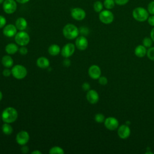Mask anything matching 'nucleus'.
Wrapping results in <instances>:
<instances>
[{"mask_svg":"<svg viewBox=\"0 0 154 154\" xmlns=\"http://www.w3.org/2000/svg\"><path fill=\"white\" fill-rule=\"evenodd\" d=\"M150 37L152 39L153 42H154V26L153 28L152 29L151 31H150Z\"/></svg>","mask_w":154,"mask_h":154,"instance_id":"nucleus-42","label":"nucleus"},{"mask_svg":"<svg viewBox=\"0 0 154 154\" xmlns=\"http://www.w3.org/2000/svg\"><path fill=\"white\" fill-rule=\"evenodd\" d=\"M146 48L143 45H138L134 50L135 55L138 58H143L147 54Z\"/></svg>","mask_w":154,"mask_h":154,"instance_id":"nucleus-19","label":"nucleus"},{"mask_svg":"<svg viewBox=\"0 0 154 154\" xmlns=\"http://www.w3.org/2000/svg\"><path fill=\"white\" fill-rule=\"evenodd\" d=\"M103 4L106 9L111 10L114 7L116 3L114 0H104Z\"/></svg>","mask_w":154,"mask_h":154,"instance_id":"nucleus-26","label":"nucleus"},{"mask_svg":"<svg viewBox=\"0 0 154 154\" xmlns=\"http://www.w3.org/2000/svg\"><path fill=\"white\" fill-rule=\"evenodd\" d=\"M79 32L81 33V34H87L88 31L87 28H86L85 27H82L79 29Z\"/></svg>","mask_w":154,"mask_h":154,"instance_id":"nucleus-39","label":"nucleus"},{"mask_svg":"<svg viewBox=\"0 0 154 154\" xmlns=\"http://www.w3.org/2000/svg\"><path fill=\"white\" fill-rule=\"evenodd\" d=\"M117 134L122 139H126L131 135V129L128 125H122L118 128Z\"/></svg>","mask_w":154,"mask_h":154,"instance_id":"nucleus-12","label":"nucleus"},{"mask_svg":"<svg viewBox=\"0 0 154 154\" xmlns=\"http://www.w3.org/2000/svg\"><path fill=\"white\" fill-rule=\"evenodd\" d=\"M147 22L148 23L152 26H154V15H151L149 16L147 19Z\"/></svg>","mask_w":154,"mask_h":154,"instance_id":"nucleus-37","label":"nucleus"},{"mask_svg":"<svg viewBox=\"0 0 154 154\" xmlns=\"http://www.w3.org/2000/svg\"><path fill=\"white\" fill-rule=\"evenodd\" d=\"M86 98L89 103L95 104L98 102L99 100V96L98 93L95 90H89L87 91Z\"/></svg>","mask_w":154,"mask_h":154,"instance_id":"nucleus-16","label":"nucleus"},{"mask_svg":"<svg viewBox=\"0 0 154 154\" xmlns=\"http://www.w3.org/2000/svg\"><path fill=\"white\" fill-rule=\"evenodd\" d=\"M79 33V29L78 27L72 24H66L63 29V34L65 38L69 40H73L78 37Z\"/></svg>","mask_w":154,"mask_h":154,"instance_id":"nucleus-2","label":"nucleus"},{"mask_svg":"<svg viewBox=\"0 0 154 154\" xmlns=\"http://www.w3.org/2000/svg\"><path fill=\"white\" fill-rule=\"evenodd\" d=\"M105 120V117L103 114L97 113L94 116V120L99 123H103Z\"/></svg>","mask_w":154,"mask_h":154,"instance_id":"nucleus-28","label":"nucleus"},{"mask_svg":"<svg viewBox=\"0 0 154 154\" xmlns=\"http://www.w3.org/2000/svg\"><path fill=\"white\" fill-rule=\"evenodd\" d=\"M28 25L26 20L22 17H20L15 21V26L19 31H24Z\"/></svg>","mask_w":154,"mask_h":154,"instance_id":"nucleus-17","label":"nucleus"},{"mask_svg":"<svg viewBox=\"0 0 154 154\" xmlns=\"http://www.w3.org/2000/svg\"><path fill=\"white\" fill-rule=\"evenodd\" d=\"M2 8L4 12L10 14L14 13L17 10V3L15 0H4L2 4Z\"/></svg>","mask_w":154,"mask_h":154,"instance_id":"nucleus-7","label":"nucleus"},{"mask_svg":"<svg viewBox=\"0 0 154 154\" xmlns=\"http://www.w3.org/2000/svg\"><path fill=\"white\" fill-rule=\"evenodd\" d=\"M6 19L4 16L0 15V29L4 28L6 25Z\"/></svg>","mask_w":154,"mask_h":154,"instance_id":"nucleus-32","label":"nucleus"},{"mask_svg":"<svg viewBox=\"0 0 154 154\" xmlns=\"http://www.w3.org/2000/svg\"><path fill=\"white\" fill-rule=\"evenodd\" d=\"M14 40L18 45L21 46H25L29 43L30 41V37L26 32L24 31H20L15 35Z\"/></svg>","mask_w":154,"mask_h":154,"instance_id":"nucleus-5","label":"nucleus"},{"mask_svg":"<svg viewBox=\"0 0 154 154\" xmlns=\"http://www.w3.org/2000/svg\"><path fill=\"white\" fill-rule=\"evenodd\" d=\"M17 2H18V3H19V4H26V3H27V2H28L30 0H15Z\"/></svg>","mask_w":154,"mask_h":154,"instance_id":"nucleus-41","label":"nucleus"},{"mask_svg":"<svg viewBox=\"0 0 154 154\" xmlns=\"http://www.w3.org/2000/svg\"><path fill=\"white\" fill-rule=\"evenodd\" d=\"M11 75L17 79H22L26 77L27 75V70L23 65L17 64L12 67Z\"/></svg>","mask_w":154,"mask_h":154,"instance_id":"nucleus-4","label":"nucleus"},{"mask_svg":"<svg viewBox=\"0 0 154 154\" xmlns=\"http://www.w3.org/2000/svg\"><path fill=\"white\" fill-rule=\"evenodd\" d=\"M49 153H50V154H55V153L63 154V153H64V150H63V149L62 147H61L60 146H54L49 149Z\"/></svg>","mask_w":154,"mask_h":154,"instance_id":"nucleus-24","label":"nucleus"},{"mask_svg":"<svg viewBox=\"0 0 154 154\" xmlns=\"http://www.w3.org/2000/svg\"><path fill=\"white\" fill-rule=\"evenodd\" d=\"M29 140V135L26 131H21L17 133L16 137V141L20 146L26 144Z\"/></svg>","mask_w":154,"mask_h":154,"instance_id":"nucleus-11","label":"nucleus"},{"mask_svg":"<svg viewBox=\"0 0 154 154\" xmlns=\"http://www.w3.org/2000/svg\"><path fill=\"white\" fill-rule=\"evenodd\" d=\"M75 45L72 43H68L64 45L61 49V55L64 58H69L71 57L75 51Z\"/></svg>","mask_w":154,"mask_h":154,"instance_id":"nucleus-8","label":"nucleus"},{"mask_svg":"<svg viewBox=\"0 0 154 154\" xmlns=\"http://www.w3.org/2000/svg\"><path fill=\"white\" fill-rule=\"evenodd\" d=\"M88 45V42L85 36H78L75 40V46L79 50H85Z\"/></svg>","mask_w":154,"mask_h":154,"instance_id":"nucleus-13","label":"nucleus"},{"mask_svg":"<svg viewBox=\"0 0 154 154\" xmlns=\"http://www.w3.org/2000/svg\"><path fill=\"white\" fill-rule=\"evenodd\" d=\"M99 83L102 85H105L108 83V79L105 76H100L98 79Z\"/></svg>","mask_w":154,"mask_h":154,"instance_id":"nucleus-31","label":"nucleus"},{"mask_svg":"<svg viewBox=\"0 0 154 154\" xmlns=\"http://www.w3.org/2000/svg\"><path fill=\"white\" fill-rule=\"evenodd\" d=\"M28 151H29V148H28V147L27 146H26V144L22 146L21 152L23 153H26L28 152Z\"/></svg>","mask_w":154,"mask_h":154,"instance_id":"nucleus-38","label":"nucleus"},{"mask_svg":"<svg viewBox=\"0 0 154 154\" xmlns=\"http://www.w3.org/2000/svg\"><path fill=\"white\" fill-rule=\"evenodd\" d=\"M146 55L149 59L154 61V47L149 48L147 51Z\"/></svg>","mask_w":154,"mask_h":154,"instance_id":"nucleus-29","label":"nucleus"},{"mask_svg":"<svg viewBox=\"0 0 154 154\" xmlns=\"http://www.w3.org/2000/svg\"><path fill=\"white\" fill-rule=\"evenodd\" d=\"M37 66L41 69H46L50 65L49 60L45 57H40L36 61Z\"/></svg>","mask_w":154,"mask_h":154,"instance_id":"nucleus-18","label":"nucleus"},{"mask_svg":"<svg viewBox=\"0 0 154 154\" xmlns=\"http://www.w3.org/2000/svg\"><path fill=\"white\" fill-rule=\"evenodd\" d=\"M82 88L84 91H87L90 90V85L89 83L88 82H84L82 85Z\"/></svg>","mask_w":154,"mask_h":154,"instance_id":"nucleus-36","label":"nucleus"},{"mask_svg":"<svg viewBox=\"0 0 154 154\" xmlns=\"http://www.w3.org/2000/svg\"><path fill=\"white\" fill-rule=\"evenodd\" d=\"M71 16L76 20H82L86 16V13L84 10L79 7L73 8L70 11Z\"/></svg>","mask_w":154,"mask_h":154,"instance_id":"nucleus-10","label":"nucleus"},{"mask_svg":"<svg viewBox=\"0 0 154 154\" xmlns=\"http://www.w3.org/2000/svg\"><path fill=\"white\" fill-rule=\"evenodd\" d=\"M132 14L133 18L135 20L140 22L147 20L149 16V13L147 10L142 7H138L135 8L132 11Z\"/></svg>","mask_w":154,"mask_h":154,"instance_id":"nucleus-3","label":"nucleus"},{"mask_svg":"<svg viewBox=\"0 0 154 154\" xmlns=\"http://www.w3.org/2000/svg\"><path fill=\"white\" fill-rule=\"evenodd\" d=\"M63 64L66 67H69L70 65V60H69L67 58H66L63 61Z\"/></svg>","mask_w":154,"mask_h":154,"instance_id":"nucleus-40","label":"nucleus"},{"mask_svg":"<svg viewBox=\"0 0 154 154\" xmlns=\"http://www.w3.org/2000/svg\"><path fill=\"white\" fill-rule=\"evenodd\" d=\"M17 28L15 25L8 24L3 28V34L7 37H12L15 36L17 33Z\"/></svg>","mask_w":154,"mask_h":154,"instance_id":"nucleus-15","label":"nucleus"},{"mask_svg":"<svg viewBox=\"0 0 154 154\" xmlns=\"http://www.w3.org/2000/svg\"><path fill=\"white\" fill-rule=\"evenodd\" d=\"M1 117L4 123H13L18 117L17 111L13 107L8 106L3 110L1 114Z\"/></svg>","mask_w":154,"mask_h":154,"instance_id":"nucleus-1","label":"nucleus"},{"mask_svg":"<svg viewBox=\"0 0 154 154\" xmlns=\"http://www.w3.org/2000/svg\"><path fill=\"white\" fill-rule=\"evenodd\" d=\"M13 131V127L10 125V123H4L2 126V132L7 135H10L12 134Z\"/></svg>","mask_w":154,"mask_h":154,"instance_id":"nucleus-23","label":"nucleus"},{"mask_svg":"<svg viewBox=\"0 0 154 154\" xmlns=\"http://www.w3.org/2000/svg\"><path fill=\"white\" fill-rule=\"evenodd\" d=\"M1 62H2V65L6 68L11 67L13 65V63H14L13 59L11 58V56L8 55H4L2 58Z\"/></svg>","mask_w":154,"mask_h":154,"instance_id":"nucleus-21","label":"nucleus"},{"mask_svg":"<svg viewBox=\"0 0 154 154\" xmlns=\"http://www.w3.org/2000/svg\"><path fill=\"white\" fill-rule=\"evenodd\" d=\"M153 40L151 38V37H144L143 40V45L146 48H149L152 47V45L153 44Z\"/></svg>","mask_w":154,"mask_h":154,"instance_id":"nucleus-27","label":"nucleus"},{"mask_svg":"<svg viewBox=\"0 0 154 154\" xmlns=\"http://www.w3.org/2000/svg\"><path fill=\"white\" fill-rule=\"evenodd\" d=\"M116 4L119 5H124L128 4L129 0H114Z\"/></svg>","mask_w":154,"mask_h":154,"instance_id":"nucleus-35","label":"nucleus"},{"mask_svg":"<svg viewBox=\"0 0 154 154\" xmlns=\"http://www.w3.org/2000/svg\"><path fill=\"white\" fill-rule=\"evenodd\" d=\"M105 127L109 131H114L119 128V122L118 120L114 117H108L104 121Z\"/></svg>","mask_w":154,"mask_h":154,"instance_id":"nucleus-9","label":"nucleus"},{"mask_svg":"<svg viewBox=\"0 0 154 154\" xmlns=\"http://www.w3.org/2000/svg\"><path fill=\"white\" fill-rule=\"evenodd\" d=\"M103 4L100 1H96L93 4V9L96 13H100L103 10Z\"/></svg>","mask_w":154,"mask_h":154,"instance_id":"nucleus-25","label":"nucleus"},{"mask_svg":"<svg viewBox=\"0 0 154 154\" xmlns=\"http://www.w3.org/2000/svg\"><path fill=\"white\" fill-rule=\"evenodd\" d=\"M88 73L91 79H98L101 76V69L97 65L93 64L88 68Z\"/></svg>","mask_w":154,"mask_h":154,"instance_id":"nucleus-14","label":"nucleus"},{"mask_svg":"<svg viewBox=\"0 0 154 154\" xmlns=\"http://www.w3.org/2000/svg\"><path fill=\"white\" fill-rule=\"evenodd\" d=\"M99 19L100 21L104 24L111 23L114 19L113 13L109 10H102L99 14Z\"/></svg>","mask_w":154,"mask_h":154,"instance_id":"nucleus-6","label":"nucleus"},{"mask_svg":"<svg viewBox=\"0 0 154 154\" xmlns=\"http://www.w3.org/2000/svg\"><path fill=\"white\" fill-rule=\"evenodd\" d=\"M2 92L0 91V101L2 100Z\"/></svg>","mask_w":154,"mask_h":154,"instance_id":"nucleus-44","label":"nucleus"},{"mask_svg":"<svg viewBox=\"0 0 154 154\" xmlns=\"http://www.w3.org/2000/svg\"><path fill=\"white\" fill-rule=\"evenodd\" d=\"M147 11L151 15H154V1L150 2L147 5Z\"/></svg>","mask_w":154,"mask_h":154,"instance_id":"nucleus-30","label":"nucleus"},{"mask_svg":"<svg viewBox=\"0 0 154 154\" xmlns=\"http://www.w3.org/2000/svg\"><path fill=\"white\" fill-rule=\"evenodd\" d=\"M18 51L19 52L20 54L23 55H25L27 54H28V49H27L26 47H25V46H21V47L19 49V51Z\"/></svg>","mask_w":154,"mask_h":154,"instance_id":"nucleus-34","label":"nucleus"},{"mask_svg":"<svg viewBox=\"0 0 154 154\" xmlns=\"http://www.w3.org/2000/svg\"><path fill=\"white\" fill-rule=\"evenodd\" d=\"M32 154H42V152L38 150H35L31 152Z\"/></svg>","mask_w":154,"mask_h":154,"instance_id":"nucleus-43","label":"nucleus"},{"mask_svg":"<svg viewBox=\"0 0 154 154\" xmlns=\"http://www.w3.org/2000/svg\"><path fill=\"white\" fill-rule=\"evenodd\" d=\"M48 52L52 56H56L61 52V49L59 45L52 44L48 48Z\"/></svg>","mask_w":154,"mask_h":154,"instance_id":"nucleus-22","label":"nucleus"},{"mask_svg":"<svg viewBox=\"0 0 154 154\" xmlns=\"http://www.w3.org/2000/svg\"><path fill=\"white\" fill-rule=\"evenodd\" d=\"M2 75L5 77H9L11 75V70H10L9 68L4 69L2 71Z\"/></svg>","mask_w":154,"mask_h":154,"instance_id":"nucleus-33","label":"nucleus"},{"mask_svg":"<svg viewBox=\"0 0 154 154\" xmlns=\"http://www.w3.org/2000/svg\"><path fill=\"white\" fill-rule=\"evenodd\" d=\"M4 1V0H0V4H3Z\"/></svg>","mask_w":154,"mask_h":154,"instance_id":"nucleus-45","label":"nucleus"},{"mask_svg":"<svg viewBox=\"0 0 154 154\" xmlns=\"http://www.w3.org/2000/svg\"><path fill=\"white\" fill-rule=\"evenodd\" d=\"M5 51L8 54L13 55L19 51V48L16 44L10 43L5 46Z\"/></svg>","mask_w":154,"mask_h":154,"instance_id":"nucleus-20","label":"nucleus"}]
</instances>
